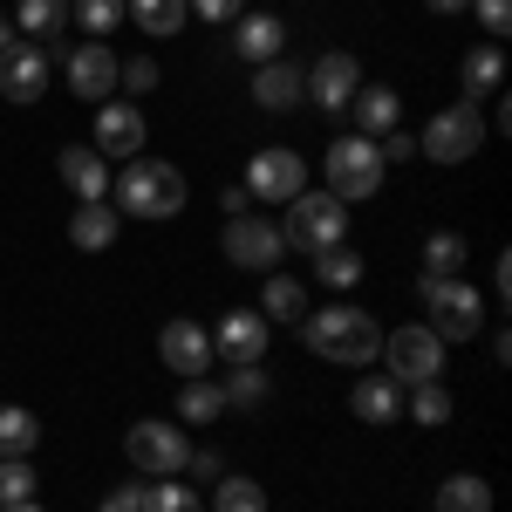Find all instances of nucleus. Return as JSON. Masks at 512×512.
I'll use <instances>...</instances> for the list:
<instances>
[{
  "mask_svg": "<svg viewBox=\"0 0 512 512\" xmlns=\"http://www.w3.org/2000/svg\"><path fill=\"white\" fill-rule=\"evenodd\" d=\"M294 328H301V342H308L321 362H342V369H369V362L383 355V328H376V315H362V308H349V301L308 308Z\"/></svg>",
  "mask_w": 512,
  "mask_h": 512,
  "instance_id": "obj_1",
  "label": "nucleus"
},
{
  "mask_svg": "<svg viewBox=\"0 0 512 512\" xmlns=\"http://www.w3.org/2000/svg\"><path fill=\"white\" fill-rule=\"evenodd\" d=\"M110 192H117V212H130V219H178L185 212V171L164 158H130L110 178Z\"/></svg>",
  "mask_w": 512,
  "mask_h": 512,
  "instance_id": "obj_2",
  "label": "nucleus"
},
{
  "mask_svg": "<svg viewBox=\"0 0 512 512\" xmlns=\"http://www.w3.org/2000/svg\"><path fill=\"white\" fill-rule=\"evenodd\" d=\"M280 239L294 246V253H328V246H342L349 239V205L335 192H301V198H287V226H280Z\"/></svg>",
  "mask_w": 512,
  "mask_h": 512,
  "instance_id": "obj_3",
  "label": "nucleus"
},
{
  "mask_svg": "<svg viewBox=\"0 0 512 512\" xmlns=\"http://www.w3.org/2000/svg\"><path fill=\"white\" fill-rule=\"evenodd\" d=\"M424 287V328H431L437 342H472L478 328H485V294H478L465 274H451V280H417Z\"/></svg>",
  "mask_w": 512,
  "mask_h": 512,
  "instance_id": "obj_4",
  "label": "nucleus"
},
{
  "mask_svg": "<svg viewBox=\"0 0 512 512\" xmlns=\"http://www.w3.org/2000/svg\"><path fill=\"white\" fill-rule=\"evenodd\" d=\"M383 151H376V137H335L328 144V192L342 198V205H362V198L383 192Z\"/></svg>",
  "mask_w": 512,
  "mask_h": 512,
  "instance_id": "obj_5",
  "label": "nucleus"
},
{
  "mask_svg": "<svg viewBox=\"0 0 512 512\" xmlns=\"http://www.w3.org/2000/svg\"><path fill=\"white\" fill-rule=\"evenodd\" d=\"M123 458L144 478H178L192 465V437L178 431V424H164V417H144V424L123 431Z\"/></svg>",
  "mask_w": 512,
  "mask_h": 512,
  "instance_id": "obj_6",
  "label": "nucleus"
},
{
  "mask_svg": "<svg viewBox=\"0 0 512 512\" xmlns=\"http://www.w3.org/2000/svg\"><path fill=\"white\" fill-rule=\"evenodd\" d=\"M383 376H390L396 390H417V383H437L444 376V342H437L424 321H410V328H396V335H383Z\"/></svg>",
  "mask_w": 512,
  "mask_h": 512,
  "instance_id": "obj_7",
  "label": "nucleus"
},
{
  "mask_svg": "<svg viewBox=\"0 0 512 512\" xmlns=\"http://www.w3.org/2000/svg\"><path fill=\"white\" fill-rule=\"evenodd\" d=\"M417 151L431 164H465L485 151V117H478V103H451V110H437L424 123V137H417Z\"/></svg>",
  "mask_w": 512,
  "mask_h": 512,
  "instance_id": "obj_8",
  "label": "nucleus"
},
{
  "mask_svg": "<svg viewBox=\"0 0 512 512\" xmlns=\"http://www.w3.org/2000/svg\"><path fill=\"white\" fill-rule=\"evenodd\" d=\"M301 192H308V164H301V151L267 144V151H253V158H246V198L287 205V198H301Z\"/></svg>",
  "mask_w": 512,
  "mask_h": 512,
  "instance_id": "obj_9",
  "label": "nucleus"
},
{
  "mask_svg": "<svg viewBox=\"0 0 512 512\" xmlns=\"http://www.w3.org/2000/svg\"><path fill=\"white\" fill-rule=\"evenodd\" d=\"M226 260L233 267H246V274H274V260L287 253V239H280V226H267L260 212H233L226 219Z\"/></svg>",
  "mask_w": 512,
  "mask_h": 512,
  "instance_id": "obj_10",
  "label": "nucleus"
},
{
  "mask_svg": "<svg viewBox=\"0 0 512 512\" xmlns=\"http://www.w3.org/2000/svg\"><path fill=\"white\" fill-rule=\"evenodd\" d=\"M267 328H274V321L260 315V308H226L219 328H212V355H219L226 369H253V362L267 355Z\"/></svg>",
  "mask_w": 512,
  "mask_h": 512,
  "instance_id": "obj_11",
  "label": "nucleus"
},
{
  "mask_svg": "<svg viewBox=\"0 0 512 512\" xmlns=\"http://www.w3.org/2000/svg\"><path fill=\"white\" fill-rule=\"evenodd\" d=\"M301 82H308V96H315V110H328V117H349L355 89H362V69H355V55H342V48H328L315 69H301Z\"/></svg>",
  "mask_w": 512,
  "mask_h": 512,
  "instance_id": "obj_12",
  "label": "nucleus"
},
{
  "mask_svg": "<svg viewBox=\"0 0 512 512\" xmlns=\"http://www.w3.org/2000/svg\"><path fill=\"white\" fill-rule=\"evenodd\" d=\"M158 355H164V369H178V376L192 383V376L212 369V328H198L192 315L164 321V328H158Z\"/></svg>",
  "mask_w": 512,
  "mask_h": 512,
  "instance_id": "obj_13",
  "label": "nucleus"
},
{
  "mask_svg": "<svg viewBox=\"0 0 512 512\" xmlns=\"http://www.w3.org/2000/svg\"><path fill=\"white\" fill-rule=\"evenodd\" d=\"M0 96L7 103H41L48 96V48L41 41H14L0 55Z\"/></svg>",
  "mask_w": 512,
  "mask_h": 512,
  "instance_id": "obj_14",
  "label": "nucleus"
},
{
  "mask_svg": "<svg viewBox=\"0 0 512 512\" xmlns=\"http://www.w3.org/2000/svg\"><path fill=\"white\" fill-rule=\"evenodd\" d=\"M62 69H69V89H76L82 103H110L117 96V55L103 41H76Z\"/></svg>",
  "mask_w": 512,
  "mask_h": 512,
  "instance_id": "obj_15",
  "label": "nucleus"
},
{
  "mask_svg": "<svg viewBox=\"0 0 512 512\" xmlns=\"http://www.w3.org/2000/svg\"><path fill=\"white\" fill-rule=\"evenodd\" d=\"M144 137L151 130H144V110L137 103H117V96L96 103V151L103 158H144Z\"/></svg>",
  "mask_w": 512,
  "mask_h": 512,
  "instance_id": "obj_16",
  "label": "nucleus"
},
{
  "mask_svg": "<svg viewBox=\"0 0 512 512\" xmlns=\"http://www.w3.org/2000/svg\"><path fill=\"white\" fill-rule=\"evenodd\" d=\"M55 171H62V185L76 192V205H96V198H110V158H103L96 144H69V151L55 158Z\"/></svg>",
  "mask_w": 512,
  "mask_h": 512,
  "instance_id": "obj_17",
  "label": "nucleus"
},
{
  "mask_svg": "<svg viewBox=\"0 0 512 512\" xmlns=\"http://www.w3.org/2000/svg\"><path fill=\"white\" fill-rule=\"evenodd\" d=\"M349 117L362 123L355 137H390L396 123H403V96H396L390 82H362V89H355V103H349Z\"/></svg>",
  "mask_w": 512,
  "mask_h": 512,
  "instance_id": "obj_18",
  "label": "nucleus"
},
{
  "mask_svg": "<svg viewBox=\"0 0 512 512\" xmlns=\"http://www.w3.org/2000/svg\"><path fill=\"white\" fill-rule=\"evenodd\" d=\"M280 41H287V28H280L274 14H239L233 21V48H239V62H280Z\"/></svg>",
  "mask_w": 512,
  "mask_h": 512,
  "instance_id": "obj_19",
  "label": "nucleus"
},
{
  "mask_svg": "<svg viewBox=\"0 0 512 512\" xmlns=\"http://www.w3.org/2000/svg\"><path fill=\"white\" fill-rule=\"evenodd\" d=\"M301 96H308V82H301L294 62H260V69H253V103H260V110H294Z\"/></svg>",
  "mask_w": 512,
  "mask_h": 512,
  "instance_id": "obj_20",
  "label": "nucleus"
},
{
  "mask_svg": "<svg viewBox=\"0 0 512 512\" xmlns=\"http://www.w3.org/2000/svg\"><path fill=\"white\" fill-rule=\"evenodd\" d=\"M458 82H465V103L499 96V82H506V48H499V41H478L472 55H465V69H458Z\"/></svg>",
  "mask_w": 512,
  "mask_h": 512,
  "instance_id": "obj_21",
  "label": "nucleus"
},
{
  "mask_svg": "<svg viewBox=\"0 0 512 512\" xmlns=\"http://www.w3.org/2000/svg\"><path fill=\"white\" fill-rule=\"evenodd\" d=\"M349 410L362 424H396V417H403V390H396L390 376H362L349 390Z\"/></svg>",
  "mask_w": 512,
  "mask_h": 512,
  "instance_id": "obj_22",
  "label": "nucleus"
},
{
  "mask_svg": "<svg viewBox=\"0 0 512 512\" xmlns=\"http://www.w3.org/2000/svg\"><path fill=\"white\" fill-rule=\"evenodd\" d=\"M117 226H123V212H117V205H103V198L69 212V239H76L82 253H103V246L117 239Z\"/></svg>",
  "mask_w": 512,
  "mask_h": 512,
  "instance_id": "obj_23",
  "label": "nucleus"
},
{
  "mask_svg": "<svg viewBox=\"0 0 512 512\" xmlns=\"http://www.w3.org/2000/svg\"><path fill=\"white\" fill-rule=\"evenodd\" d=\"M123 21H137L144 35H178L192 21V0H123Z\"/></svg>",
  "mask_w": 512,
  "mask_h": 512,
  "instance_id": "obj_24",
  "label": "nucleus"
},
{
  "mask_svg": "<svg viewBox=\"0 0 512 512\" xmlns=\"http://www.w3.org/2000/svg\"><path fill=\"white\" fill-rule=\"evenodd\" d=\"M14 28L28 41H55L69 28V0H14Z\"/></svg>",
  "mask_w": 512,
  "mask_h": 512,
  "instance_id": "obj_25",
  "label": "nucleus"
},
{
  "mask_svg": "<svg viewBox=\"0 0 512 512\" xmlns=\"http://www.w3.org/2000/svg\"><path fill=\"white\" fill-rule=\"evenodd\" d=\"M437 512H492V485L478 472H451L444 485H437V499H431Z\"/></svg>",
  "mask_w": 512,
  "mask_h": 512,
  "instance_id": "obj_26",
  "label": "nucleus"
},
{
  "mask_svg": "<svg viewBox=\"0 0 512 512\" xmlns=\"http://www.w3.org/2000/svg\"><path fill=\"white\" fill-rule=\"evenodd\" d=\"M219 417H226V390L205 383V376H192V383L178 390V424H219Z\"/></svg>",
  "mask_w": 512,
  "mask_h": 512,
  "instance_id": "obj_27",
  "label": "nucleus"
},
{
  "mask_svg": "<svg viewBox=\"0 0 512 512\" xmlns=\"http://www.w3.org/2000/svg\"><path fill=\"white\" fill-rule=\"evenodd\" d=\"M465 260H472L465 233H431V239H424V280H451V274H465Z\"/></svg>",
  "mask_w": 512,
  "mask_h": 512,
  "instance_id": "obj_28",
  "label": "nucleus"
},
{
  "mask_svg": "<svg viewBox=\"0 0 512 512\" xmlns=\"http://www.w3.org/2000/svg\"><path fill=\"white\" fill-rule=\"evenodd\" d=\"M35 444H41L35 410H21V403H0V458H28Z\"/></svg>",
  "mask_w": 512,
  "mask_h": 512,
  "instance_id": "obj_29",
  "label": "nucleus"
},
{
  "mask_svg": "<svg viewBox=\"0 0 512 512\" xmlns=\"http://www.w3.org/2000/svg\"><path fill=\"white\" fill-rule=\"evenodd\" d=\"M260 315H267V321H301V315H308V287H301V280H287V274H267Z\"/></svg>",
  "mask_w": 512,
  "mask_h": 512,
  "instance_id": "obj_30",
  "label": "nucleus"
},
{
  "mask_svg": "<svg viewBox=\"0 0 512 512\" xmlns=\"http://www.w3.org/2000/svg\"><path fill=\"white\" fill-rule=\"evenodd\" d=\"M403 410H410L424 431H437V424H451V390H444V383H417V390H403Z\"/></svg>",
  "mask_w": 512,
  "mask_h": 512,
  "instance_id": "obj_31",
  "label": "nucleus"
},
{
  "mask_svg": "<svg viewBox=\"0 0 512 512\" xmlns=\"http://www.w3.org/2000/svg\"><path fill=\"white\" fill-rule=\"evenodd\" d=\"M69 21H82L89 41H103L123 28V0H69Z\"/></svg>",
  "mask_w": 512,
  "mask_h": 512,
  "instance_id": "obj_32",
  "label": "nucleus"
},
{
  "mask_svg": "<svg viewBox=\"0 0 512 512\" xmlns=\"http://www.w3.org/2000/svg\"><path fill=\"white\" fill-rule=\"evenodd\" d=\"M315 280H321V287H335V294H342V287H355V280H362V253H349V246L315 253Z\"/></svg>",
  "mask_w": 512,
  "mask_h": 512,
  "instance_id": "obj_33",
  "label": "nucleus"
},
{
  "mask_svg": "<svg viewBox=\"0 0 512 512\" xmlns=\"http://www.w3.org/2000/svg\"><path fill=\"white\" fill-rule=\"evenodd\" d=\"M212 512H267V492H260V478H219V492H212Z\"/></svg>",
  "mask_w": 512,
  "mask_h": 512,
  "instance_id": "obj_34",
  "label": "nucleus"
},
{
  "mask_svg": "<svg viewBox=\"0 0 512 512\" xmlns=\"http://www.w3.org/2000/svg\"><path fill=\"white\" fill-rule=\"evenodd\" d=\"M219 390H226V410H246V403H260V396H267V369H260V362H253V369H226V383H219Z\"/></svg>",
  "mask_w": 512,
  "mask_h": 512,
  "instance_id": "obj_35",
  "label": "nucleus"
},
{
  "mask_svg": "<svg viewBox=\"0 0 512 512\" xmlns=\"http://www.w3.org/2000/svg\"><path fill=\"white\" fill-rule=\"evenodd\" d=\"M35 499V465L28 458H0V506H28Z\"/></svg>",
  "mask_w": 512,
  "mask_h": 512,
  "instance_id": "obj_36",
  "label": "nucleus"
},
{
  "mask_svg": "<svg viewBox=\"0 0 512 512\" xmlns=\"http://www.w3.org/2000/svg\"><path fill=\"white\" fill-rule=\"evenodd\" d=\"M144 512H205V499L185 492V485H171V478H158V485H144Z\"/></svg>",
  "mask_w": 512,
  "mask_h": 512,
  "instance_id": "obj_37",
  "label": "nucleus"
},
{
  "mask_svg": "<svg viewBox=\"0 0 512 512\" xmlns=\"http://www.w3.org/2000/svg\"><path fill=\"white\" fill-rule=\"evenodd\" d=\"M117 82L130 96H151V89H158V62H151V55H130V62H117Z\"/></svg>",
  "mask_w": 512,
  "mask_h": 512,
  "instance_id": "obj_38",
  "label": "nucleus"
},
{
  "mask_svg": "<svg viewBox=\"0 0 512 512\" xmlns=\"http://www.w3.org/2000/svg\"><path fill=\"white\" fill-rule=\"evenodd\" d=\"M478 7V28H485V41H506L512 28V0H472Z\"/></svg>",
  "mask_w": 512,
  "mask_h": 512,
  "instance_id": "obj_39",
  "label": "nucleus"
},
{
  "mask_svg": "<svg viewBox=\"0 0 512 512\" xmlns=\"http://www.w3.org/2000/svg\"><path fill=\"white\" fill-rule=\"evenodd\" d=\"M96 512H144V485H137V478H130V485H117V492H110Z\"/></svg>",
  "mask_w": 512,
  "mask_h": 512,
  "instance_id": "obj_40",
  "label": "nucleus"
},
{
  "mask_svg": "<svg viewBox=\"0 0 512 512\" xmlns=\"http://www.w3.org/2000/svg\"><path fill=\"white\" fill-rule=\"evenodd\" d=\"M192 14H198V21H239L246 0H192Z\"/></svg>",
  "mask_w": 512,
  "mask_h": 512,
  "instance_id": "obj_41",
  "label": "nucleus"
},
{
  "mask_svg": "<svg viewBox=\"0 0 512 512\" xmlns=\"http://www.w3.org/2000/svg\"><path fill=\"white\" fill-rule=\"evenodd\" d=\"M376 151H383V164H403V158H417V137L390 130V137H376Z\"/></svg>",
  "mask_w": 512,
  "mask_h": 512,
  "instance_id": "obj_42",
  "label": "nucleus"
},
{
  "mask_svg": "<svg viewBox=\"0 0 512 512\" xmlns=\"http://www.w3.org/2000/svg\"><path fill=\"white\" fill-rule=\"evenodd\" d=\"M219 205H226V219H233V212H253V198H246V185H226V198H219Z\"/></svg>",
  "mask_w": 512,
  "mask_h": 512,
  "instance_id": "obj_43",
  "label": "nucleus"
},
{
  "mask_svg": "<svg viewBox=\"0 0 512 512\" xmlns=\"http://www.w3.org/2000/svg\"><path fill=\"white\" fill-rule=\"evenodd\" d=\"M192 465H198V478H219L226 465H219V451H192Z\"/></svg>",
  "mask_w": 512,
  "mask_h": 512,
  "instance_id": "obj_44",
  "label": "nucleus"
},
{
  "mask_svg": "<svg viewBox=\"0 0 512 512\" xmlns=\"http://www.w3.org/2000/svg\"><path fill=\"white\" fill-rule=\"evenodd\" d=\"M431 14H472V0H424Z\"/></svg>",
  "mask_w": 512,
  "mask_h": 512,
  "instance_id": "obj_45",
  "label": "nucleus"
},
{
  "mask_svg": "<svg viewBox=\"0 0 512 512\" xmlns=\"http://www.w3.org/2000/svg\"><path fill=\"white\" fill-rule=\"evenodd\" d=\"M14 41H21V28H14V14H0V55H7Z\"/></svg>",
  "mask_w": 512,
  "mask_h": 512,
  "instance_id": "obj_46",
  "label": "nucleus"
},
{
  "mask_svg": "<svg viewBox=\"0 0 512 512\" xmlns=\"http://www.w3.org/2000/svg\"><path fill=\"white\" fill-rule=\"evenodd\" d=\"M0 512H41V506H35V499H28V506H0Z\"/></svg>",
  "mask_w": 512,
  "mask_h": 512,
  "instance_id": "obj_47",
  "label": "nucleus"
}]
</instances>
